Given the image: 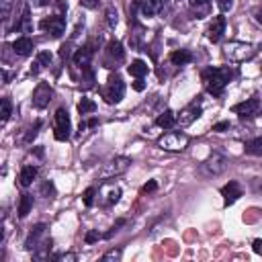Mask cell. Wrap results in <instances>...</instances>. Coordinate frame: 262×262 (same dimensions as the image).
Here are the masks:
<instances>
[{
	"instance_id": "obj_27",
	"label": "cell",
	"mask_w": 262,
	"mask_h": 262,
	"mask_svg": "<svg viewBox=\"0 0 262 262\" xmlns=\"http://www.w3.org/2000/svg\"><path fill=\"white\" fill-rule=\"evenodd\" d=\"M13 115V104L9 98H0V121H7Z\"/></svg>"
},
{
	"instance_id": "obj_32",
	"label": "cell",
	"mask_w": 262,
	"mask_h": 262,
	"mask_svg": "<svg viewBox=\"0 0 262 262\" xmlns=\"http://www.w3.org/2000/svg\"><path fill=\"white\" fill-rule=\"evenodd\" d=\"M51 60H54V58H51V54H49V51H41V54L37 56V62L41 64V68H43V66H49V64H51Z\"/></svg>"
},
{
	"instance_id": "obj_44",
	"label": "cell",
	"mask_w": 262,
	"mask_h": 262,
	"mask_svg": "<svg viewBox=\"0 0 262 262\" xmlns=\"http://www.w3.org/2000/svg\"><path fill=\"white\" fill-rule=\"evenodd\" d=\"M60 260H76V254H62V256H58Z\"/></svg>"
},
{
	"instance_id": "obj_6",
	"label": "cell",
	"mask_w": 262,
	"mask_h": 262,
	"mask_svg": "<svg viewBox=\"0 0 262 262\" xmlns=\"http://www.w3.org/2000/svg\"><path fill=\"white\" fill-rule=\"evenodd\" d=\"M39 29L51 33L54 37H60L64 31H66V19L62 15H54V17H45L41 23H39Z\"/></svg>"
},
{
	"instance_id": "obj_45",
	"label": "cell",
	"mask_w": 262,
	"mask_h": 262,
	"mask_svg": "<svg viewBox=\"0 0 262 262\" xmlns=\"http://www.w3.org/2000/svg\"><path fill=\"white\" fill-rule=\"evenodd\" d=\"M39 70H41V64H39V62H35V64H33V68H31V74H39Z\"/></svg>"
},
{
	"instance_id": "obj_40",
	"label": "cell",
	"mask_w": 262,
	"mask_h": 262,
	"mask_svg": "<svg viewBox=\"0 0 262 262\" xmlns=\"http://www.w3.org/2000/svg\"><path fill=\"white\" fill-rule=\"evenodd\" d=\"M39 125H41V123H39V121H37V123H35V127H33V129H31V131H29V134H27V138H25V140H27V142H31V140H33V138H35V136H37V129H39Z\"/></svg>"
},
{
	"instance_id": "obj_25",
	"label": "cell",
	"mask_w": 262,
	"mask_h": 262,
	"mask_svg": "<svg viewBox=\"0 0 262 262\" xmlns=\"http://www.w3.org/2000/svg\"><path fill=\"white\" fill-rule=\"evenodd\" d=\"M31 207H33V197L31 195H23L21 201H19V217H27Z\"/></svg>"
},
{
	"instance_id": "obj_23",
	"label": "cell",
	"mask_w": 262,
	"mask_h": 262,
	"mask_svg": "<svg viewBox=\"0 0 262 262\" xmlns=\"http://www.w3.org/2000/svg\"><path fill=\"white\" fill-rule=\"evenodd\" d=\"M156 125H158V127H164V129H170V127H174V125H176V115L168 109V111H164L162 115H158Z\"/></svg>"
},
{
	"instance_id": "obj_10",
	"label": "cell",
	"mask_w": 262,
	"mask_h": 262,
	"mask_svg": "<svg viewBox=\"0 0 262 262\" xmlns=\"http://www.w3.org/2000/svg\"><path fill=\"white\" fill-rule=\"evenodd\" d=\"M258 109H260V100L258 98H248V100L231 107V111L238 113L240 117H254L258 113Z\"/></svg>"
},
{
	"instance_id": "obj_37",
	"label": "cell",
	"mask_w": 262,
	"mask_h": 262,
	"mask_svg": "<svg viewBox=\"0 0 262 262\" xmlns=\"http://www.w3.org/2000/svg\"><path fill=\"white\" fill-rule=\"evenodd\" d=\"M156 189H158V182H156V180H150V182H146V185H144L142 193H154Z\"/></svg>"
},
{
	"instance_id": "obj_28",
	"label": "cell",
	"mask_w": 262,
	"mask_h": 262,
	"mask_svg": "<svg viewBox=\"0 0 262 262\" xmlns=\"http://www.w3.org/2000/svg\"><path fill=\"white\" fill-rule=\"evenodd\" d=\"M246 152L252 154V156H260V154H262V138L252 140V142L246 146Z\"/></svg>"
},
{
	"instance_id": "obj_33",
	"label": "cell",
	"mask_w": 262,
	"mask_h": 262,
	"mask_svg": "<svg viewBox=\"0 0 262 262\" xmlns=\"http://www.w3.org/2000/svg\"><path fill=\"white\" fill-rule=\"evenodd\" d=\"M41 195H43V197H54V195H56V187H54V182H49V180H47V182L41 187Z\"/></svg>"
},
{
	"instance_id": "obj_19",
	"label": "cell",
	"mask_w": 262,
	"mask_h": 262,
	"mask_svg": "<svg viewBox=\"0 0 262 262\" xmlns=\"http://www.w3.org/2000/svg\"><path fill=\"white\" fill-rule=\"evenodd\" d=\"M13 49H15V54L17 56H31V51H33V41L29 39V37H21V39H17L15 43H13Z\"/></svg>"
},
{
	"instance_id": "obj_41",
	"label": "cell",
	"mask_w": 262,
	"mask_h": 262,
	"mask_svg": "<svg viewBox=\"0 0 262 262\" xmlns=\"http://www.w3.org/2000/svg\"><path fill=\"white\" fill-rule=\"evenodd\" d=\"M134 88H136V90H138V92H142V90H144V88H146V82H144V80H142V78H138V80H136V82H134Z\"/></svg>"
},
{
	"instance_id": "obj_2",
	"label": "cell",
	"mask_w": 262,
	"mask_h": 262,
	"mask_svg": "<svg viewBox=\"0 0 262 262\" xmlns=\"http://www.w3.org/2000/svg\"><path fill=\"white\" fill-rule=\"evenodd\" d=\"M225 56L231 60V62H246V60H252L256 56V49L254 45L250 43H242V41H229L225 45Z\"/></svg>"
},
{
	"instance_id": "obj_16",
	"label": "cell",
	"mask_w": 262,
	"mask_h": 262,
	"mask_svg": "<svg viewBox=\"0 0 262 262\" xmlns=\"http://www.w3.org/2000/svg\"><path fill=\"white\" fill-rule=\"evenodd\" d=\"M140 7H142V15L144 17H154L162 11L164 7V0H140Z\"/></svg>"
},
{
	"instance_id": "obj_30",
	"label": "cell",
	"mask_w": 262,
	"mask_h": 262,
	"mask_svg": "<svg viewBox=\"0 0 262 262\" xmlns=\"http://www.w3.org/2000/svg\"><path fill=\"white\" fill-rule=\"evenodd\" d=\"M94 195H96V189H86L84 191V205L86 207H92V203H94Z\"/></svg>"
},
{
	"instance_id": "obj_7",
	"label": "cell",
	"mask_w": 262,
	"mask_h": 262,
	"mask_svg": "<svg viewBox=\"0 0 262 262\" xmlns=\"http://www.w3.org/2000/svg\"><path fill=\"white\" fill-rule=\"evenodd\" d=\"M51 94H54L51 86L47 82H41L33 92V107L35 109H45L49 104V100H51Z\"/></svg>"
},
{
	"instance_id": "obj_11",
	"label": "cell",
	"mask_w": 262,
	"mask_h": 262,
	"mask_svg": "<svg viewBox=\"0 0 262 262\" xmlns=\"http://www.w3.org/2000/svg\"><path fill=\"white\" fill-rule=\"evenodd\" d=\"M221 197H223L225 207H229V205H233V203L242 197V187H240L235 180H229V182L221 189Z\"/></svg>"
},
{
	"instance_id": "obj_31",
	"label": "cell",
	"mask_w": 262,
	"mask_h": 262,
	"mask_svg": "<svg viewBox=\"0 0 262 262\" xmlns=\"http://www.w3.org/2000/svg\"><path fill=\"white\" fill-rule=\"evenodd\" d=\"M9 11H11V3H9V0H0V21L7 19Z\"/></svg>"
},
{
	"instance_id": "obj_29",
	"label": "cell",
	"mask_w": 262,
	"mask_h": 262,
	"mask_svg": "<svg viewBox=\"0 0 262 262\" xmlns=\"http://www.w3.org/2000/svg\"><path fill=\"white\" fill-rule=\"evenodd\" d=\"M117 23H119V15H117V11H115L113 7H109V9H107V25H109L111 29H115Z\"/></svg>"
},
{
	"instance_id": "obj_21",
	"label": "cell",
	"mask_w": 262,
	"mask_h": 262,
	"mask_svg": "<svg viewBox=\"0 0 262 262\" xmlns=\"http://www.w3.org/2000/svg\"><path fill=\"white\" fill-rule=\"evenodd\" d=\"M170 62L174 66H185V64H191L193 62V54L189 49H178V51H172L170 54Z\"/></svg>"
},
{
	"instance_id": "obj_18",
	"label": "cell",
	"mask_w": 262,
	"mask_h": 262,
	"mask_svg": "<svg viewBox=\"0 0 262 262\" xmlns=\"http://www.w3.org/2000/svg\"><path fill=\"white\" fill-rule=\"evenodd\" d=\"M92 54H94V49H92L90 45H84V47L76 49V54H74V64L80 66V68H86V66L90 64V60H92Z\"/></svg>"
},
{
	"instance_id": "obj_4",
	"label": "cell",
	"mask_w": 262,
	"mask_h": 262,
	"mask_svg": "<svg viewBox=\"0 0 262 262\" xmlns=\"http://www.w3.org/2000/svg\"><path fill=\"white\" fill-rule=\"evenodd\" d=\"M102 94H104L107 102H111V104L121 102V98H123V94H125V82L121 80V76L113 74V76L109 78V84H107V88L102 90Z\"/></svg>"
},
{
	"instance_id": "obj_22",
	"label": "cell",
	"mask_w": 262,
	"mask_h": 262,
	"mask_svg": "<svg viewBox=\"0 0 262 262\" xmlns=\"http://www.w3.org/2000/svg\"><path fill=\"white\" fill-rule=\"evenodd\" d=\"M129 70V74L134 76V78H144L148 72H150V68H148V64L146 62H142V60H136V62H131V66L127 68Z\"/></svg>"
},
{
	"instance_id": "obj_9",
	"label": "cell",
	"mask_w": 262,
	"mask_h": 262,
	"mask_svg": "<svg viewBox=\"0 0 262 262\" xmlns=\"http://www.w3.org/2000/svg\"><path fill=\"white\" fill-rule=\"evenodd\" d=\"M98 197H100V203L102 205H115L119 201V197H121V189L115 187V185H111V182H107V185L100 187Z\"/></svg>"
},
{
	"instance_id": "obj_14",
	"label": "cell",
	"mask_w": 262,
	"mask_h": 262,
	"mask_svg": "<svg viewBox=\"0 0 262 262\" xmlns=\"http://www.w3.org/2000/svg\"><path fill=\"white\" fill-rule=\"evenodd\" d=\"M223 31H225V17H215L213 21H211V25H209V29H207V35H209V39L213 41V43H217L221 37H223Z\"/></svg>"
},
{
	"instance_id": "obj_1",
	"label": "cell",
	"mask_w": 262,
	"mask_h": 262,
	"mask_svg": "<svg viewBox=\"0 0 262 262\" xmlns=\"http://www.w3.org/2000/svg\"><path fill=\"white\" fill-rule=\"evenodd\" d=\"M231 76H233V72L229 68H207L201 74L207 92L213 94V96H221L223 94V90H225L227 82L231 80Z\"/></svg>"
},
{
	"instance_id": "obj_34",
	"label": "cell",
	"mask_w": 262,
	"mask_h": 262,
	"mask_svg": "<svg viewBox=\"0 0 262 262\" xmlns=\"http://www.w3.org/2000/svg\"><path fill=\"white\" fill-rule=\"evenodd\" d=\"M119 258H121V250H111V252H107L100 260H102V262H109V260H119Z\"/></svg>"
},
{
	"instance_id": "obj_46",
	"label": "cell",
	"mask_w": 262,
	"mask_h": 262,
	"mask_svg": "<svg viewBox=\"0 0 262 262\" xmlns=\"http://www.w3.org/2000/svg\"><path fill=\"white\" fill-rule=\"evenodd\" d=\"M96 123H98V121H96V119H90V121H88V123H86V125H88V127H94V125H96Z\"/></svg>"
},
{
	"instance_id": "obj_35",
	"label": "cell",
	"mask_w": 262,
	"mask_h": 262,
	"mask_svg": "<svg viewBox=\"0 0 262 262\" xmlns=\"http://www.w3.org/2000/svg\"><path fill=\"white\" fill-rule=\"evenodd\" d=\"M100 238H102V235H100L98 231H88L86 238H84V242H86V244H94V242H98Z\"/></svg>"
},
{
	"instance_id": "obj_17",
	"label": "cell",
	"mask_w": 262,
	"mask_h": 262,
	"mask_svg": "<svg viewBox=\"0 0 262 262\" xmlns=\"http://www.w3.org/2000/svg\"><path fill=\"white\" fill-rule=\"evenodd\" d=\"M107 56H109L115 64H121V62L125 60V49H123L121 41H117V39L109 41V45H107Z\"/></svg>"
},
{
	"instance_id": "obj_13",
	"label": "cell",
	"mask_w": 262,
	"mask_h": 262,
	"mask_svg": "<svg viewBox=\"0 0 262 262\" xmlns=\"http://www.w3.org/2000/svg\"><path fill=\"white\" fill-rule=\"evenodd\" d=\"M201 117V107L197 104V102H193L191 107H187L178 117H176V123L180 125V127H187V125H191L195 119H199Z\"/></svg>"
},
{
	"instance_id": "obj_39",
	"label": "cell",
	"mask_w": 262,
	"mask_h": 262,
	"mask_svg": "<svg viewBox=\"0 0 262 262\" xmlns=\"http://www.w3.org/2000/svg\"><path fill=\"white\" fill-rule=\"evenodd\" d=\"M225 129H229V123H227V121H221V123L213 125V131H217V134H223Z\"/></svg>"
},
{
	"instance_id": "obj_43",
	"label": "cell",
	"mask_w": 262,
	"mask_h": 262,
	"mask_svg": "<svg viewBox=\"0 0 262 262\" xmlns=\"http://www.w3.org/2000/svg\"><path fill=\"white\" fill-rule=\"evenodd\" d=\"M80 5H84L86 9H94L96 7V0H80Z\"/></svg>"
},
{
	"instance_id": "obj_26",
	"label": "cell",
	"mask_w": 262,
	"mask_h": 262,
	"mask_svg": "<svg viewBox=\"0 0 262 262\" xmlns=\"http://www.w3.org/2000/svg\"><path fill=\"white\" fill-rule=\"evenodd\" d=\"M94 111H96V102H94V100L82 98V100L78 102V113H80V115H90V113H94Z\"/></svg>"
},
{
	"instance_id": "obj_3",
	"label": "cell",
	"mask_w": 262,
	"mask_h": 262,
	"mask_svg": "<svg viewBox=\"0 0 262 262\" xmlns=\"http://www.w3.org/2000/svg\"><path fill=\"white\" fill-rule=\"evenodd\" d=\"M158 146L166 152H182L189 146V136L178 134V131H170V134H164L158 140Z\"/></svg>"
},
{
	"instance_id": "obj_38",
	"label": "cell",
	"mask_w": 262,
	"mask_h": 262,
	"mask_svg": "<svg viewBox=\"0 0 262 262\" xmlns=\"http://www.w3.org/2000/svg\"><path fill=\"white\" fill-rule=\"evenodd\" d=\"M23 31H31V23H29V9H25V13H23Z\"/></svg>"
},
{
	"instance_id": "obj_5",
	"label": "cell",
	"mask_w": 262,
	"mask_h": 262,
	"mask_svg": "<svg viewBox=\"0 0 262 262\" xmlns=\"http://www.w3.org/2000/svg\"><path fill=\"white\" fill-rule=\"evenodd\" d=\"M70 131H72V125H70V115L66 109H58L56 111V140L58 142H68L70 140Z\"/></svg>"
},
{
	"instance_id": "obj_42",
	"label": "cell",
	"mask_w": 262,
	"mask_h": 262,
	"mask_svg": "<svg viewBox=\"0 0 262 262\" xmlns=\"http://www.w3.org/2000/svg\"><path fill=\"white\" fill-rule=\"evenodd\" d=\"M252 250H254L256 254H262V240H254V244H252Z\"/></svg>"
},
{
	"instance_id": "obj_8",
	"label": "cell",
	"mask_w": 262,
	"mask_h": 262,
	"mask_svg": "<svg viewBox=\"0 0 262 262\" xmlns=\"http://www.w3.org/2000/svg\"><path fill=\"white\" fill-rule=\"evenodd\" d=\"M129 164H131V160H129V158H123V156L111 160V162L104 166V170H102V178H109V176H115V174H123V172L129 168Z\"/></svg>"
},
{
	"instance_id": "obj_12",
	"label": "cell",
	"mask_w": 262,
	"mask_h": 262,
	"mask_svg": "<svg viewBox=\"0 0 262 262\" xmlns=\"http://www.w3.org/2000/svg\"><path fill=\"white\" fill-rule=\"evenodd\" d=\"M225 166H227V160H225L221 154H211V156L205 160V170H207L209 174H213V176L221 174V172L225 170Z\"/></svg>"
},
{
	"instance_id": "obj_36",
	"label": "cell",
	"mask_w": 262,
	"mask_h": 262,
	"mask_svg": "<svg viewBox=\"0 0 262 262\" xmlns=\"http://www.w3.org/2000/svg\"><path fill=\"white\" fill-rule=\"evenodd\" d=\"M217 7H219L221 13H227L233 7V3H231V0H217Z\"/></svg>"
},
{
	"instance_id": "obj_15",
	"label": "cell",
	"mask_w": 262,
	"mask_h": 262,
	"mask_svg": "<svg viewBox=\"0 0 262 262\" xmlns=\"http://www.w3.org/2000/svg\"><path fill=\"white\" fill-rule=\"evenodd\" d=\"M43 235H45V223L35 225V227L31 229V233H29L27 242H25V248H27V250H35V248H39V240H41Z\"/></svg>"
},
{
	"instance_id": "obj_24",
	"label": "cell",
	"mask_w": 262,
	"mask_h": 262,
	"mask_svg": "<svg viewBox=\"0 0 262 262\" xmlns=\"http://www.w3.org/2000/svg\"><path fill=\"white\" fill-rule=\"evenodd\" d=\"M35 178H37V168H35V166H25V168L21 170V185H23V187L33 185Z\"/></svg>"
},
{
	"instance_id": "obj_20",
	"label": "cell",
	"mask_w": 262,
	"mask_h": 262,
	"mask_svg": "<svg viewBox=\"0 0 262 262\" xmlns=\"http://www.w3.org/2000/svg\"><path fill=\"white\" fill-rule=\"evenodd\" d=\"M189 5H191L193 11H197V17L199 19L207 17L209 11H211V0H189Z\"/></svg>"
}]
</instances>
